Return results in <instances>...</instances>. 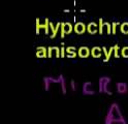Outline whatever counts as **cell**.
Returning <instances> with one entry per match:
<instances>
[{
    "instance_id": "ba28073f",
    "label": "cell",
    "mask_w": 128,
    "mask_h": 124,
    "mask_svg": "<svg viewBox=\"0 0 128 124\" xmlns=\"http://www.w3.org/2000/svg\"><path fill=\"white\" fill-rule=\"evenodd\" d=\"M78 55L81 58H87L91 55V50L88 47H81L78 50Z\"/></svg>"
},
{
    "instance_id": "8fae6325",
    "label": "cell",
    "mask_w": 128,
    "mask_h": 124,
    "mask_svg": "<svg viewBox=\"0 0 128 124\" xmlns=\"http://www.w3.org/2000/svg\"><path fill=\"white\" fill-rule=\"evenodd\" d=\"M36 56L38 58H46L48 57V48L38 47L36 49Z\"/></svg>"
},
{
    "instance_id": "9a60e30c",
    "label": "cell",
    "mask_w": 128,
    "mask_h": 124,
    "mask_svg": "<svg viewBox=\"0 0 128 124\" xmlns=\"http://www.w3.org/2000/svg\"><path fill=\"white\" fill-rule=\"evenodd\" d=\"M120 30L123 34H128V22H124L120 24Z\"/></svg>"
},
{
    "instance_id": "4fadbf2b",
    "label": "cell",
    "mask_w": 128,
    "mask_h": 124,
    "mask_svg": "<svg viewBox=\"0 0 128 124\" xmlns=\"http://www.w3.org/2000/svg\"><path fill=\"white\" fill-rule=\"evenodd\" d=\"M66 56L68 57V58H74L76 55H78V53L76 52V48L74 47H67L66 48Z\"/></svg>"
},
{
    "instance_id": "7402d4cb",
    "label": "cell",
    "mask_w": 128,
    "mask_h": 124,
    "mask_svg": "<svg viewBox=\"0 0 128 124\" xmlns=\"http://www.w3.org/2000/svg\"><path fill=\"white\" fill-rule=\"evenodd\" d=\"M103 24H104L103 20L99 19V34H103Z\"/></svg>"
},
{
    "instance_id": "5b68a950",
    "label": "cell",
    "mask_w": 128,
    "mask_h": 124,
    "mask_svg": "<svg viewBox=\"0 0 128 124\" xmlns=\"http://www.w3.org/2000/svg\"><path fill=\"white\" fill-rule=\"evenodd\" d=\"M74 30V26L69 22H63L61 23V28H60V37L64 38L65 34H69L71 31Z\"/></svg>"
},
{
    "instance_id": "603a6c76",
    "label": "cell",
    "mask_w": 128,
    "mask_h": 124,
    "mask_svg": "<svg viewBox=\"0 0 128 124\" xmlns=\"http://www.w3.org/2000/svg\"><path fill=\"white\" fill-rule=\"evenodd\" d=\"M42 27H40V20L36 19V34H39V31H40Z\"/></svg>"
},
{
    "instance_id": "e0dca14e",
    "label": "cell",
    "mask_w": 128,
    "mask_h": 124,
    "mask_svg": "<svg viewBox=\"0 0 128 124\" xmlns=\"http://www.w3.org/2000/svg\"><path fill=\"white\" fill-rule=\"evenodd\" d=\"M120 52H121V56L122 57L128 58V47H123L121 50H120Z\"/></svg>"
},
{
    "instance_id": "ac0fdd59",
    "label": "cell",
    "mask_w": 128,
    "mask_h": 124,
    "mask_svg": "<svg viewBox=\"0 0 128 124\" xmlns=\"http://www.w3.org/2000/svg\"><path fill=\"white\" fill-rule=\"evenodd\" d=\"M70 89H71V91H74V92H76V91L78 90V84L74 80L70 81Z\"/></svg>"
},
{
    "instance_id": "277c9868",
    "label": "cell",
    "mask_w": 128,
    "mask_h": 124,
    "mask_svg": "<svg viewBox=\"0 0 128 124\" xmlns=\"http://www.w3.org/2000/svg\"><path fill=\"white\" fill-rule=\"evenodd\" d=\"M82 93L84 95H95L97 91L94 89V85L91 82H85L82 87Z\"/></svg>"
},
{
    "instance_id": "52a82bcc",
    "label": "cell",
    "mask_w": 128,
    "mask_h": 124,
    "mask_svg": "<svg viewBox=\"0 0 128 124\" xmlns=\"http://www.w3.org/2000/svg\"><path fill=\"white\" fill-rule=\"evenodd\" d=\"M74 30L76 34H83L87 31V26L83 22H76L74 26Z\"/></svg>"
},
{
    "instance_id": "6da1fadb",
    "label": "cell",
    "mask_w": 128,
    "mask_h": 124,
    "mask_svg": "<svg viewBox=\"0 0 128 124\" xmlns=\"http://www.w3.org/2000/svg\"><path fill=\"white\" fill-rule=\"evenodd\" d=\"M103 124H128L127 119L122 113L121 105L118 102H112L104 116Z\"/></svg>"
},
{
    "instance_id": "2e32d148",
    "label": "cell",
    "mask_w": 128,
    "mask_h": 124,
    "mask_svg": "<svg viewBox=\"0 0 128 124\" xmlns=\"http://www.w3.org/2000/svg\"><path fill=\"white\" fill-rule=\"evenodd\" d=\"M114 54V47H110V49H108V55L106 56V59L103 60L104 62H108L110 59V57H112V55Z\"/></svg>"
},
{
    "instance_id": "ffe728a7",
    "label": "cell",
    "mask_w": 128,
    "mask_h": 124,
    "mask_svg": "<svg viewBox=\"0 0 128 124\" xmlns=\"http://www.w3.org/2000/svg\"><path fill=\"white\" fill-rule=\"evenodd\" d=\"M103 28L106 29V33L108 34H112V25L108 23H104L103 24Z\"/></svg>"
},
{
    "instance_id": "9c48e42d",
    "label": "cell",
    "mask_w": 128,
    "mask_h": 124,
    "mask_svg": "<svg viewBox=\"0 0 128 124\" xmlns=\"http://www.w3.org/2000/svg\"><path fill=\"white\" fill-rule=\"evenodd\" d=\"M60 28H61V23L60 22H58L57 24H56V26L54 27V25H53V23L52 22H50V30H51V38H55L56 37V35L58 34V31L60 30Z\"/></svg>"
},
{
    "instance_id": "8992f818",
    "label": "cell",
    "mask_w": 128,
    "mask_h": 124,
    "mask_svg": "<svg viewBox=\"0 0 128 124\" xmlns=\"http://www.w3.org/2000/svg\"><path fill=\"white\" fill-rule=\"evenodd\" d=\"M116 90L117 93L120 95H124L128 93V85L127 83H123V82H118L116 83Z\"/></svg>"
},
{
    "instance_id": "d6986e66",
    "label": "cell",
    "mask_w": 128,
    "mask_h": 124,
    "mask_svg": "<svg viewBox=\"0 0 128 124\" xmlns=\"http://www.w3.org/2000/svg\"><path fill=\"white\" fill-rule=\"evenodd\" d=\"M119 51H120L119 45H115V46H114V56H115V58H119V57H120Z\"/></svg>"
},
{
    "instance_id": "5bb4252c",
    "label": "cell",
    "mask_w": 128,
    "mask_h": 124,
    "mask_svg": "<svg viewBox=\"0 0 128 124\" xmlns=\"http://www.w3.org/2000/svg\"><path fill=\"white\" fill-rule=\"evenodd\" d=\"M40 27H42V29H44L46 34H49V32H50V21H49V19H46L44 24H40Z\"/></svg>"
},
{
    "instance_id": "44dd1931",
    "label": "cell",
    "mask_w": 128,
    "mask_h": 124,
    "mask_svg": "<svg viewBox=\"0 0 128 124\" xmlns=\"http://www.w3.org/2000/svg\"><path fill=\"white\" fill-rule=\"evenodd\" d=\"M118 25H120L119 22H114L113 24H112V34H116V32H117V26Z\"/></svg>"
},
{
    "instance_id": "30bf717a",
    "label": "cell",
    "mask_w": 128,
    "mask_h": 124,
    "mask_svg": "<svg viewBox=\"0 0 128 124\" xmlns=\"http://www.w3.org/2000/svg\"><path fill=\"white\" fill-rule=\"evenodd\" d=\"M97 30H99V26L95 22H90L87 25V31L90 33V34H95Z\"/></svg>"
},
{
    "instance_id": "7c38bea8",
    "label": "cell",
    "mask_w": 128,
    "mask_h": 124,
    "mask_svg": "<svg viewBox=\"0 0 128 124\" xmlns=\"http://www.w3.org/2000/svg\"><path fill=\"white\" fill-rule=\"evenodd\" d=\"M102 52H103V50L102 48H99V47H93L91 49V56L93 58H100L101 55H102Z\"/></svg>"
},
{
    "instance_id": "7a4b0ae2",
    "label": "cell",
    "mask_w": 128,
    "mask_h": 124,
    "mask_svg": "<svg viewBox=\"0 0 128 124\" xmlns=\"http://www.w3.org/2000/svg\"><path fill=\"white\" fill-rule=\"evenodd\" d=\"M42 84L44 91L49 92L53 85H58L61 88V93L66 95L67 93V86H66V79L63 74H60L58 77H44L42 79Z\"/></svg>"
},
{
    "instance_id": "3957f363",
    "label": "cell",
    "mask_w": 128,
    "mask_h": 124,
    "mask_svg": "<svg viewBox=\"0 0 128 124\" xmlns=\"http://www.w3.org/2000/svg\"><path fill=\"white\" fill-rule=\"evenodd\" d=\"M98 92L106 95L113 94L112 90V79L110 77H100L98 80Z\"/></svg>"
},
{
    "instance_id": "cb8c5ba5",
    "label": "cell",
    "mask_w": 128,
    "mask_h": 124,
    "mask_svg": "<svg viewBox=\"0 0 128 124\" xmlns=\"http://www.w3.org/2000/svg\"><path fill=\"white\" fill-rule=\"evenodd\" d=\"M65 51H66V49L64 48V47H62V48H61V57H62V58L65 56Z\"/></svg>"
}]
</instances>
